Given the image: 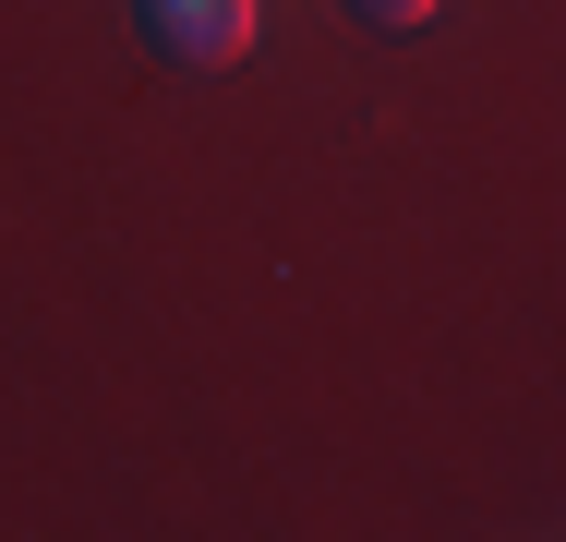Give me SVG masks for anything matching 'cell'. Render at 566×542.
<instances>
[{
    "label": "cell",
    "mask_w": 566,
    "mask_h": 542,
    "mask_svg": "<svg viewBox=\"0 0 566 542\" xmlns=\"http://www.w3.org/2000/svg\"><path fill=\"white\" fill-rule=\"evenodd\" d=\"M253 24H265V0H133V37L169 73H229L253 49Z\"/></svg>",
    "instance_id": "1"
},
{
    "label": "cell",
    "mask_w": 566,
    "mask_h": 542,
    "mask_svg": "<svg viewBox=\"0 0 566 542\" xmlns=\"http://www.w3.org/2000/svg\"><path fill=\"white\" fill-rule=\"evenodd\" d=\"M361 37H410V24H434V0H338Z\"/></svg>",
    "instance_id": "2"
}]
</instances>
